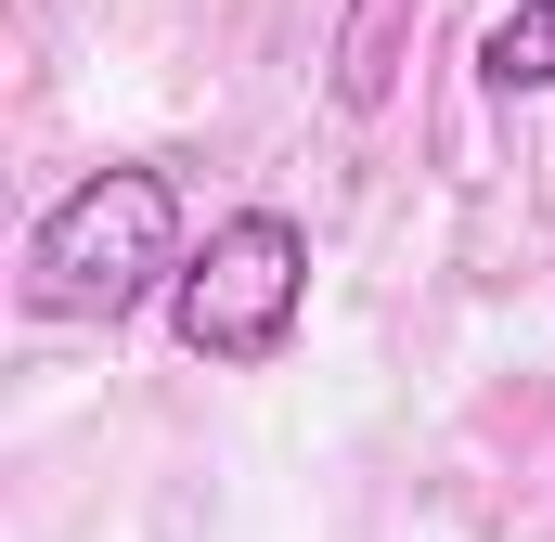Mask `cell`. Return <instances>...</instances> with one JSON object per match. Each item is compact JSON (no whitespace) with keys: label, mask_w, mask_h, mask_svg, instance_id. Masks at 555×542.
I'll return each mask as SVG.
<instances>
[{"label":"cell","mask_w":555,"mask_h":542,"mask_svg":"<svg viewBox=\"0 0 555 542\" xmlns=\"http://www.w3.org/2000/svg\"><path fill=\"white\" fill-rule=\"evenodd\" d=\"M155 284H181V194H168V168H91L26 233V297L52 323H130Z\"/></svg>","instance_id":"1"},{"label":"cell","mask_w":555,"mask_h":542,"mask_svg":"<svg viewBox=\"0 0 555 542\" xmlns=\"http://www.w3.org/2000/svg\"><path fill=\"white\" fill-rule=\"evenodd\" d=\"M168 310H181V349H194V362L259 375L284 336H297V310H310V233H297L284 207H233V220L181 259Z\"/></svg>","instance_id":"2"},{"label":"cell","mask_w":555,"mask_h":542,"mask_svg":"<svg viewBox=\"0 0 555 542\" xmlns=\"http://www.w3.org/2000/svg\"><path fill=\"white\" fill-rule=\"evenodd\" d=\"M401 26H414V0H349V39H336V104H388V78H401Z\"/></svg>","instance_id":"3"},{"label":"cell","mask_w":555,"mask_h":542,"mask_svg":"<svg viewBox=\"0 0 555 542\" xmlns=\"http://www.w3.org/2000/svg\"><path fill=\"white\" fill-rule=\"evenodd\" d=\"M478 78L517 104V91H555V0H517L491 39H478Z\"/></svg>","instance_id":"4"}]
</instances>
